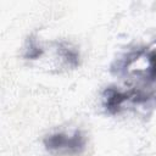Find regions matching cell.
Returning a JSON list of instances; mask_svg holds the SVG:
<instances>
[{
  "label": "cell",
  "instance_id": "cell-1",
  "mask_svg": "<svg viewBox=\"0 0 156 156\" xmlns=\"http://www.w3.org/2000/svg\"><path fill=\"white\" fill-rule=\"evenodd\" d=\"M44 146L49 152L55 155L76 156L85 150V138L78 130L71 135L66 133H52L44 138Z\"/></svg>",
  "mask_w": 156,
  "mask_h": 156
},
{
  "label": "cell",
  "instance_id": "cell-2",
  "mask_svg": "<svg viewBox=\"0 0 156 156\" xmlns=\"http://www.w3.org/2000/svg\"><path fill=\"white\" fill-rule=\"evenodd\" d=\"M129 98L128 94L121 93L119 90H116L113 88H110L105 91V107L108 112L116 113L122 107L123 102Z\"/></svg>",
  "mask_w": 156,
  "mask_h": 156
}]
</instances>
